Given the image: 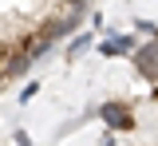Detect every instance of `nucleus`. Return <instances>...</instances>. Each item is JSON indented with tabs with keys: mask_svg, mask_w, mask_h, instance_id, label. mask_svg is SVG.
Returning <instances> with one entry per match:
<instances>
[{
	"mask_svg": "<svg viewBox=\"0 0 158 146\" xmlns=\"http://www.w3.org/2000/svg\"><path fill=\"white\" fill-rule=\"evenodd\" d=\"M135 67L142 71V79H146V83H154V87H158V40L142 43V47L135 51Z\"/></svg>",
	"mask_w": 158,
	"mask_h": 146,
	"instance_id": "1",
	"label": "nucleus"
},
{
	"mask_svg": "<svg viewBox=\"0 0 158 146\" xmlns=\"http://www.w3.org/2000/svg\"><path fill=\"white\" fill-rule=\"evenodd\" d=\"M75 28H79V16H75V12H63V16H52V20H44L40 36L56 43V40H63V36H71Z\"/></svg>",
	"mask_w": 158,
	"mask_h": 146,
	"instance_id": "2",
	"label": "nucleus"
},
{
	"mask_svg": "<svg viewBox=\"0 0 158 146\" xmlns=\"http://www.w3.org/2000/svg\"><path fill=\"white\" fill-rule=\"evenodd\" d=\"M99 115H103V123L115 126V130H131V126H135V115H131V107H127V103H107Z\"/></svg>",
	"mask_w": 158,
	"mask_h": 146,
	"instance_id": "3",
	"label": "nucleus"
},
{
	"mask_svg": "<svg viewBox=\"0 0 158 146\" xmlns=\"http://www.w3.org/2000/svg\"><path fill=\"white\" fill-rule=\"evenodd\" d=\"M28 67H32V55H28V51H20V47H12V51H8V59H4V75H8V79H20Z\"/></svg>",
	"mask_w": 158,
	"mask_h": 146,
	"instance_id": "4",
	"label": "nucleus"
},
{
	"mask_svg": "<svg viewBox=\"0 0 158 146\" xmlns=\"http://www.w3.org/2000/svg\"><path fill=\"white\" fill-rule=\"evenodd\" d=\"M20 51H28V55H32V59H44V55H48V51H52V40H44V36H24V40L16 43Z\"/></svg>",
	"mask_w": 158,
	"mask_h": 146,
	"instance_id": "5",
	"label": "nucleus"
},
{
	"mask_svg": "<svg viewBox=\"0 0 158 146\" xmlns=\"http://www.w3.org/2000/svg\"><path fill=\"white\" fill-rule=\"evenodd\" d=\"M115 51H131V36H115L103 43V55H115Z\"/></svg>",
	"mask_w": 158,
	"mask_h": 146,
	"instance_id": "6",
	"label": "nucleus"
},
{
	"mask_svg": "<svg viewBox=\"0 0 158 146\" xmlns=\"http://www.w3.org/2000/svg\"><path fill=\"white\" fill-rule=\"evenodd\" d=\"M87 4H91V0H63V8H67V12H75V16L87 12Z\"/></svg>",
	"mask_w": 158,
	"mask_h": 146,
	"instance_id": "7",
	"label": "nucleus"
}]
</instances>
